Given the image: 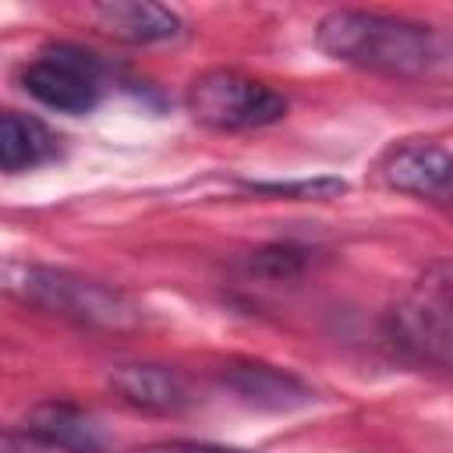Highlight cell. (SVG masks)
Instances as JSON below:
<instances>
[{
  "instance_id": "13",
  "label": "cell",
  "mask_w": 453,
  "mask_h": 453,
  "mask_svg": "<svg viewBox=\"0 0 453 453\" xmlns=\"http://www.w3.org/2000/svg\"><path fill=\"white\" fill-rule=\"evenodd\" d=\"M418 297L432 301V304H442V308H453V258H439V262L421 269Z\"/></svg>"
},
{
  "instance_id": "8",
  "label": "cell",
  "mask_w": 453,
  "mask_h": 453,
  "mask_svg": "<svg viewBox=\"0 0 453 453\" xmlns=\"http://www.w3.org/2000/svg\"><path fill=\"white\" fill-rule=\"evenodd\" d=\"M88 18L99 25V32L127 46L173 42L184 32L180 14L152 0H99V4H88Z\"/></svg>"
},
{
  "instance_id": "2",
  "label": "cell",
  "mask_w": 453,
  "mask_h": 453,
  "mask_svg": "<svg viewBox=\"0 0 453 453\" xmlns=\"http://www.w3.org/2000/svg\"><path fill=\"white\" fill-rule=\"evenodd\" d=\"M7 290L67 322L78 326H92V329H134L142 322V308L117 287L103 283V280H88L78 276L71 269H53V265H7L4 273Z\"/></svg>"
},
{
  "instance_id": "10",
  "label": "cell",
  "mask_w": 453,
  "mask_h": 453,
  "mask_svg": "<svg viewBox=\"0 0 453 453\" xmlns=\"http://www.w3.org/2000/svg\"><path fill=\"white\" fill-rule=\"evenodd\" d=\"M21 432L64 453H103L106 449L103 425L71 400H42L28 407L21 418Z\"/></svg>"
},
{
  "instance_id": "15",
  "label": "cell",
  "mask_w": 453,
  "mask_h": 453,
  "mask_svg": "<svg viewBox=\"0 0 453 453\" xmlns=\"http://www.w3.org/2000/svg\"><path fill=\"white\" fill-rule=\"evenodd\" d=\"M134 453H248V449H230L216 442H191V439H170V442H149Z\"/></svg>"
},
{
  "instance_id": "1",
  "label": "cell",
  "mask_w": 453,
  "mask_h": 453,
  "mask_svg": "<svg viewBox=\"0 0 453 453\" xmlns=\"http://www.w3.org/2000/svg\"><path fill=\"white\" fill-rule=\"evenodd\" d=\"M315 46L340 64L389 78H418L439 60V39L428 25L361 7H340L319 18Z\"/></svg>"
},
{
  "instance_id": "16",
  "label": "cell",
  "mask_w": 453,
  "mask_h": 453,
  "mask_svg": "<svg viewBox=\"0 0 453 453\" xmlns=\"http://www.w3.org/2000/svg\"><path fill=\"white\" fill-rule=\"evenodd\" d=\"M4 453H64V449L32 439V435H25L21 428H11V432H4Z\"/></svg>"
},
{
  "instance_id": "11",
  "label": "cell",
  "mask_w": 453,
  "mask_h": 453,
  "mask_svg": "<svg viewBox=\"0 0 453 453\" xmlns=\"http://www.w3.org/2000/svg\"><path fill=\"white\" fill-rule=\"evenodd\" d=\"M57 149H60V138L39 117H28L18 110L0 113V166L7 173L32 170V166L53 159Z\"/></svg>"
},
{
  "instance_id": "12",
  "label": "cell",
  "mask_w": 453,
  "mask_h": 453,
  "mask_svg": "<svg viewBox=\"0 0 453 453\" xmlns=\"http://www.w3.org/2000/svg\"><path fill=\"white\" fill-rule=\"evenodd\" d=\"M251 191L262 195H283V198H301V202H326L340 198L347 191V180L340 177H311V180H251Z\"/></svg>"
},
{
  "instance_id": "4",
  "label": "cell",
  "mask_w": 453,
  "mask_h": 453,
  "mask_svg": "<svg viewBox=\"0 0 453 453\" xmlns=\"http://www.w3.org/2000/svg\"><path fill=\"white\" fill-rule=\"evenodd\" d=\"M21 88L46 110L88 113L99 103V64L92 53L71 42H50L21 71Z\"/></svg>"
},
{
  "instance_id": "5",
  "label": "cell",
  "mask_w": 453,
  "mask_h": 453,
  "mask_svg": "<svg viewBox=\"0 0 453 453\" xmlns=\"http://www.w3.org/2000/svg\"><path fill=\"white\" fill-rule=\"evenodd\" d=\"M379 173L400 195H414L432 205H453V152L435 142L396 145L382 159Z\"/></svg>"
},
{
  "instance_id": "9",
  "label": "cell",
  "mask_w": 453,
  "mask_h": 453,
  "mask_svg": "<svg viewBox=\"0 0 453 453\" xmlns=\"http://www.w3.org/2000/svg\"><path fill=\"white\" fill-rule=\"evenodd\" d=\"M106 382L120 403L145 414H180L191 403V389L184 375L166 365H145V361L113 365Z\"/></svg>"
},
{
  "instance_id": "7",
  "label": "cell",
  "mask_w": 453,
  "mask_h": 453,
  "mask_svg": "<svg viewBox=\"0 0 453 453\" xmlns=\"http://www.w3.org/2000/svg\"><path fill=\"white\" fill-rule=\"evenodd\" d=\"M386 336L400 350H407L421 361L453 368V308H442V304H432L421 297L396 304L386 315Z\"/></svg>"
},
{
  "instance_id": "3",
  "label": "cell",
  "mask_w": 453,
  "mask_h": 453,
  "mask_svg": "<svg viewBox=\"0 0 453 453\" xmlns=\"http://www.w3.org/2000/svg\"><path fill=\"white\" fill-rule=\"evenodd\" d=\"M184 106L212 131H251L287 117V99L273 85L230 67H212L191 78Z\"/></svg>"
},
{
  "instance_id": "6",
  "label": "cell",
  "mask_w": 453,
  "mask_h": 453,
  "mask_svg": "<svg viewBox=\"0 0 453 453\" xmlns=\"http://www.w3.org/2000/svg\"><path fill=\"white\" fill-rule=\"evenodd\" d=\"M219 386L241 400L244 407H255V411H273V414H287V411H297V407H308L311 403V389L276 368V365H262V361H230L219 368Z\"/></svg>"
},
{
  "instance_id": "14",
  "label": "cell",
  "mask_w": 453,
  "mask_h": 453,
  "mask_svg": "<svg viewBox=\"0 0 453 453\" xmlns=\"http://www.w3.org/2000/svg\"><path fill=\"white\" fill-rule=\"evenodd\" d=\"M304 262H308V251L290 248V244H276V248H262V251H255L251 269H255V273H265V276H273V280H280V276L297 273Z\"/></svg>"
}]
</instances>
